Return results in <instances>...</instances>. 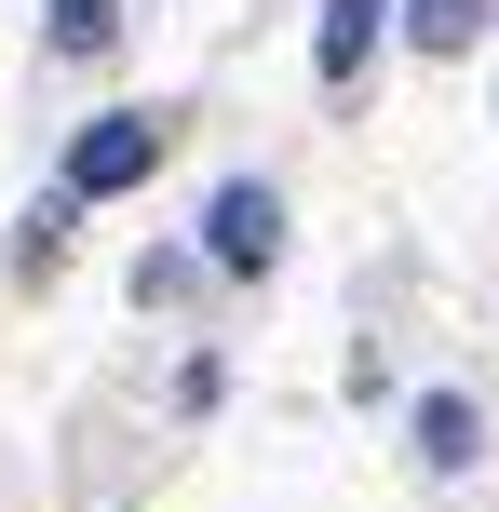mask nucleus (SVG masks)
I'll return each instance as SVG.
<instances>
[{
  "instance_id": "2",
  "label": "nucleus",
  "mask_w": 499,
  "mask_h": 512,
  "mask_svg": "<svg viewBox=\"0 0 499 512\" xmlns=\"http://www.w3.org/2000/svg\"><path fill=\"white\" fill-rule=\"evenodd\" d=\"M203 256H216V270H270V256H284V203H270L257 176H230L203 203Z\"/></svg>"
},
{
  "instance_id": "3",
  "label": "nucleus",
  "mask_w": 499,
  "mask_h": 512,
  "mask_svg": "<svg viewBox=\"0 0 499 512\" xmlns=\"http://www.w3.org/2000/svg\"><path fill=\"white\" fill-rule=\"evenodd\" d=\"M378 27H392V0H324V41H311V68H324V81H351V68L378 54Z\"/></svg>"
},
{
  "instance_id": "1",
  "label": "nucleus",
  "mask_w": 499,
  "mask_h": 512,
  "mask_svg": "<svg viewBox=\"0 0 499 512\" xmlns=\"http://www.w3.org/2000/svg\"><path fill=\"white\" fill-rule=\"evenodd\" d=\"M149 162H162V122H135V108L122 122H81L68 135V203H108V189H135Z\"/></svg>"
},
{
  "instance_id": "4",
  "label": "nucleus",
  "mask_w": 499,
  "mask_h": 512,
  "mask_svg": "<svg viewBox=\"0 0 499 512\" xmlns=\"http://www.w3.org/2000/svg\"><path fill=\"white\" fill-rule=\"evenodd\" d=\"M473 445H486L473 405H459V391H419V459H432V472H473Z\"/></svg>"
},
{
  "instance_id": "6",
  "label": "nucleus",
  "mask_w": 499,
  "mask_h": 512,
  "mask_svg": "<svg viewBox=\"0 0 499 512\" xmlns=\"http://www.w3.org/2000/svg\"><path fill=\"white\" fill-rule=\"evenodd\" d=\"M54 14V54H108V27H122V0H41Z\"/></svg>"
},
{
  "instance_id": "5",
  "label": "nucleus",
  "mask_w": 499,
  "mask_h": 512,
  "mask_svg": "<svg viewBox=\"0 0 499 512\" xmlns=\"http://www.w3.org/2000/svg\"><path fill=\"white\" fill-rule=\"evenodd\" d=\"M392 14L419 27L432 54H473V41H486V0H392Z\"/></svg>"
}]
</instances>
